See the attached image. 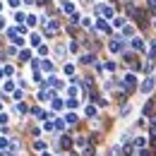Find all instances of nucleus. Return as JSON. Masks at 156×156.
<instances>
[{
    "label": "nucleus",
    "instance_id": "23",
    "mask_svg": "<svg viewBox=\"0 0 156 156\" xmlns=\"http://www.w3.org/2000/svg\"><path fill=\"white\" fill-rule=\"evenodd\" d=\"M113 24H115V27H120V29H122V27H125V20H122V17H115V20H113Z\"/></svg>",
    "mask_w": 156,
    "mask_h": 156
},
{
    "label": "nucleus",
    "instance_id": "27",
    "mask_svg": "<svg viewBox=\"0 0 156 156\" xmlns=\"http://www.w3.org/2000/svg\"><path fill=\"white\" fill-rule=\"evenodd\" d=\"M27 24H29V27H34V24H36V17H34V15H29V17H27Z\"/></svg>",
    "mask_w": 156,
    "mask_h": 156
},
{
    "label": "nucleus",
    "instance_id": "18",
    "mask_svg": "<svg viewBox=\"0 0 156 156\" xmlns=\"http://www.w3.org/2000/svg\"><path fill=\"white\" fill-rule=\"evenodd\" d=\"M7 147H12V144H10V142H7V139H5V137H0V149H2V151H5V149H7Z\"/></svg>",
    "mask_w": 156,
    "mask_h": 156
},
{
    "label": "nucleus",
    "instance_id": "9",
    "mask_svg": "<svg viewBox=\"0 0 156 156\" xmlns=\"http://www.w3.org/2000/svg\"><path fill=\"white\" fill-rule=\"evenodd\" d=\"M122 36H125V39H135V29H132L130 24H125V27H122Z\"/></svg>",
    "mask_w": 156,
    "mask_h": 156
},
{
    "label": "nucleus",
    "instance_id": "24",
    "mask_svg": "<svg viewBox=\"0 0 156 156\" xmlns=\"http://www.w3.org/2000/svg\"><path fill=\"white\" fill-rule=\"evenodd\" d=\"M70 51H72V53H77V51H79V43H77V41H70Z\"/></svg>",
    "mask_w": 156,
    "mask_h": 156
},
{
    "label": "nucleus",
    "instance_id": "8",
    "mask_svg": "<svg viewBox=\"0 0 156 156\" xmlns=\"http://www.w3.org/2000/svg\"><path fill=\"white\" fill-rule=\"evenodd\" d=\"M96 29H98V31H106V34H108V31H111V27H108V22L103 20V17H101V20L96 22Z\"/></svg>",
    "mask_w": 156,
    "mask_h": 156
},
{
    "label": "nucleus",
    "instance_id": "6",
    "mask_svg": "<svg viewBox=\"0 0 156 156\" xmlns=\"http://www.w3.org/2000/svg\"><path fill=\"white\" fill-rule=\"evenodd\" d=\"M132 48H135V51H144V48H147V43H144V39H139V36H135V39H132Z\"/></svg>",
    "mask_w": 156,
    "mask_h": 156
},
{
    "label": "nucleus",
    "instance_id": "25",
    "mask_svg": "<svg viewBox=\"0 0 156 156\" xmlns=\"http://www.w3.org/2000/svg\"><path fill=\"white\" fill-rule=\"evenodd\" d=\"M130 111H132V108H130V103H125V106H122V108H120V113H122V115H127V113H130Z\"/></svg>",
    "mask_w": 156,
    "mask_h": 156
},
{
    "label": "nucleus",
    "instance_id": "35",
    "mask_svg": "<svg viewBox=\"0 0 156 156\" xmlns=\"http://www.w3.org/2000/svg\"><path fill=\"white\" fill-rule=\"evenodd\" d=\"M154 27H156V17H154Z\"/></svg>",
    "mask_w": 156,
    "mask_h": 156
},
{
    "label": "nucleus",
    "instance_id": "21",
    "mask_svg": "<svg viewBox=\"0 0 156 156\" xmlns=\"http://www.w3.org/2000/svg\"><path fill=\"white\" fill-rule=\"evenodd\" d=\"M65 75H75V65L67 62V65H65Z\"/></svg>",
    "mask_w": 156,
    "mask_h": 156
},
{
    "label": "nucleus",
    "instance_id": "14",
    "mask_svg": "<svg viewBox=\"0 0 156 156\" xmlns=\"http://www.w3.org/2000/svg\"><path fill=\"white\" fill-rule=\"evenodd\" d=\"M12 46H15V48H22V46H24V39H22V36H15V39H12Z\"/></svg>",
    "mask_w": 156,
    "mask_h": 156
},
{
    "label": "nucleus",
    "instance_id": "28",
    "mask_svg": "<svg viewBox=\"0 0 156 156\" xmlns=\"http://www.w3.org/2000/svg\"><path fill=\"white\" fill-rule=\"evenodd\" d=\"M82 27H84V29H89V27H91V20H89V17H84V20H82Z\"/></svg>",
    "mask_w": 156,
    "mask_h": 156
},
{
    "label": "nucleus",
    "instance_id": "3",
    "mask_svg": "<svg viewBox=\"0 0 156 156\" xmlns=\"http://www.w3.org/2000/svg\"><path fill=\"white\" fill-rule=\"evenodd\" d=\"M135 84H137V77L132 75V72H127V75H125V79H122L125 91H132V89H135Z\"/></svg>",
    "mask_w": 156,
    "mask_h": 156
},
{
    "label": "nucleus",
    "instance_id": "31",
    "mask_svg": "<svg viewBox=\"0 0 156 156\" xmlns=\"http://www.w3.org/2000/svg\"><path fill=\"white\" fill-rule=\"evenodd\" d=\"M137 156H149V149H139V151H137Z\"/></svg>",
    "mask_w": 156,
    "mask_h": 156
},
{
    "label": "nucleus",
    "instance_id": "12",
    "mask_svg": "<svg viewBox=\"0 0 156 156\" xmlns=\"http://www.w3.org/2000/svg\"><path fill=\"white\" fill-rule=\"evenodd\" d=\"M41 67H43L46 72H53V62H51V60H41Z\"/></svg>",
    "mask_w": 156,
    "mask_h": 156
},
{
    "label": "nucleus",
    "instance_id": "26",
    "mask_svg": "<svg viewBox=\"0 0 156 156\" xmlns=\"http://www.w3.org/2000/svg\"><path fill=\"white\" fill-rule=\"evenodd\" d=\"M43 127H46V130H48V132H51V130H53V127H55V122H51V120H46V122H43Z\"/></svg>",
    "mask_w": 156,
    "mask_h": 156
},
{
    "label": "nucleus",
    "instance_id": "10",
    "mask_svg": "<svg viewBox=\"0 0 156 156\" xmlns=\"http://www.w3.org/2000/svg\"><path fill=\"white\" fill-rule=\"evenodd\" d=\"M62 12H67V15H72V12H75V5H72L70 0H62Z\"/></svg>",
    "mask_w": 156,
    "mask_h": 156
},
{
    "label": "nucleus",
    "instance_id": "20",
    "mask_svg": "<svg viewBox=\"0 0 156 156\" xmlns=\"http://www.w3.org/2000/svg\"><path fill=\"white\" fill-rule=\"evenodd\" d=\"M65 120H67L70 125H75V122H77V115H75V113H67V118H65Z\"/></svg>",
    "mask_w": 156,
    "mask_h": 156
},
{
    "label": "nucleus",
    "instance_id": "32",
    "mask_svg": "<svg viewBox=\"0 0 156 156\" xmlns=\"http://www.w3.org/2000/svg\"><path fill=\"white\" fill-rule=\"evenodd\" d=\"M7 5H10V7H17V5H20V0H7Z\"/></svg>",
    "mask_w": 156,
    "mask_h": 156
},
{
    "label": "nucleus",
    "instance_id": "1",
    "mask_svg": "<svg viewBox=\"0 0 156 156\" xmlns=\"http://www.w3.org/2000/svg\"><path fill=\"white\" fill-rule=\"evenodd\" d=\"M43 31H46V34H48V36H55V34H58L60 31V27H58V22L55 20H43Z\"/></svg>",
    "mask_w": 156,
    "mask_h": 156
},
{
    "label": "nucleus",
    "instance_id": "11",
    "mask_svg": "<svg viewBox=\"0 0 156 156\" xmlns=\"http://www.w3.org/2000/svg\"><path fill=\"white\" fill-rule=\"evenodd\" d=\"M135 147H137V149H147V137H137Z\"/></svg>",
    "mask_w": 156,
    "mask_h": 156
},
{
    "label": "nucleus",
    "instance_id": "4",
    "mask_svg": "<svg viewBox=\"0 0 156 156\" xmlns=\"http://www.w3.org/2000/svg\"><path fill=\"white\" fill-rule=\"evenodd\" d=\"M98 12H101V17H103V20H115V10H113L111 5H103V7H98Z\"/></svg>",
    "mask_w": 156,
    "mask_h": 156
},
{
    "label": "nucleus",
    "instance_id": "5",
    "mask_svg": "<svg viewBox=\"0 0 156 156\" xmlns=\"http://www.w3.org/2000/svg\"><path fill=\"white\" fill-rule=\"evenodd\" d=\"M108 48H111L113 53H120V51L125 53V46H122V41H120V39H113L111 43H108Z\"/></svg>",
    "mask_w": 156,
    "mask_h": 156
},
{
    "label": "nucleus",
    "instance_id": "13",
    "mask_svg": "<svg viewBox=\"0 0 156 156\" xmlns=\"http://www.w3.org/2000/svg\"><path fill=\"white\" fill-rule=\"evenodd\" d=\"M84 113H87L89 118H94L96 115V106H84Z\"/></svg>",
    "mask_w": 156,
    "mask_h": 156
},
{
    "label": "nucleus",
    "instance_id": "2",
    "mask_svg": "<svg viewBox=\"0 0 156 156\" xmlns=\"http://www.w3.org/2000/svg\"><path fill=\"white\" fill-rule=\"evenodd\" d=\"M154 87H156V79L154 77H147L144 82H142L139 91H142V94H151V91H154Z\"/></svg>",
    "mask_w": 156,
    "mask_h": 156
},
{
    "label": "nucleus",
    "instance_id": "22",
    "mask_svg": "<svg viewBox=\"0 0 156 156\" xmlns=\"http://www.w3.org/2000/svg\"><path fill=\"white\" fill-rule=\"evenodd\" d=\"M10 91H15V84L12 82H5V94H10Z\"/></svg>",
    "mask_w": 156,
    "mask_h": 156
},
{
    "label": "nucleus",
    "instance_id": "30",
    "mask_svg": "<svg viewBox=\"0 0 156 156\" xmlns=\"http://www.w3.org/2000/svg\"><path fill=\"white\" fill-rule=\"evenodd\" d=\"M34 147H36V149H39V151H41V149H46V142H41V139H39V142H36Z\"/></svg>",
    "mask_w": 156,
    "mask_h": 156
},
{
    "label": "nucleus",
    "instance_id": "33",
    "mask_svg": "<svg viewBox=\"0 0 156 156\" xmlns=\"http://www.w3.org/2000/svg\"><path fill=\"white\" fill-rule=\"evenodd\" d=\"M24 2H27V5H34V0H24Z\"/></svg>",
    "mask_w": 156,
    "mask_h": 156
},
{
    "label": "nucleus",
    "instance_id": "19",
    "mask_svg": "<svg viewBox=\"0 0 156 156\" xmlns=\"http://www.w3.org/2000/svg\"><path fill=\"white\" fill-rule=\"evenodd\" d=\"M77 106H79L77 98H67V108H77Z\"/></svg>",
    "mask_w": 156,
    "mask_h": 156
},
{
    "label": "nucleus",
    "instance_id": "16",
    "mask_svg": "<svg viewBox=\"0 0 156 156\" xmlns=\"http://www.w3.org/2000/svg\"><path fill=\"white\" fill-rule=\"evenodd\" d=\"M60 144H62V147H65V149H67V147H70V144H72V137L62 135V142H60Z\"/></svg>",
    "mask_w": 156,
    "mask_h": 156
},
{
    "label": "nucleus",
    "instance_id": "15",
    "mask_svg": "<svg viewBox=\"0 0 156 156\" xmlns=\"http://www.w3.org/2000/svg\"><path fill=\"white\" fill-rule=\"evenodd\" d=\"M31 46H43V43H41V36H39V34H31Z\"/></svg>",
    "mask_w": 156,
    "mask_h": 156
},
{
    "label": "nucleus",
    "instance_id": "36",
    "mask_svg": "<svg viewBox=\"0 0 156 156\" xmlns=\"http://www.w3.org/2000/svg\"><path fill=\"white\" fill-rule=\"evenodd\" d=\"M0 10H2V2H0Z\"/></svg>",
    "mask_w": 156,
    "mask_h": 156
},
{
    "label": "nucleus",
    "instance_id": "29",
    "mask_svg": "<svg viewBox=\"0 0 156 156\" xmlns=\"http://www.w3.org/2000/svg\"><path fill=\"white\" fill-rule=\"evenodd\" d=\"M29 55H31L29 51H20V58H22V60H29Z\"/></svg>",
    "mask_w": 156,
    "mask_h": 156
},
{
    "label": "nucleus",
    "instance_id": "34",
    "mask_svg": "<svg viewBox=\"0 0 156 156\" xmlns=\"http://www.w3.org/2000/svg\"><path fill=\"white\" fill-rule=\"evenodd\" d=\"M2 27H5V22H2V20H0V29H2Z\"/></svg>",
    "mask_w": 156,
    "mask_h": 156
},
{
    "label": "nucleus",
    "instance_id": "7",
    "mask_svg": "<svg viewBox=\"0 0 156 156\" xmlns=\"http://www.w3.org/2000/svg\"><path fill=\"white\" fill-rule=\"evenodd\" d=\"M79 62H82V65H91V62H94V53H82V55H79Z\"/></svg>",
    "mask_w": 156,
    "mask_h": 156
},
{
    "label": "nucleus",
    "instance_id": "17",
    "mask_svg": "<svg viewBox=\"0 0 156 156\" xmlns=\"http://www.w3.org/2000/svg\"><path fill=\"white\" fill-rule=\"evenodd\" d=\"M62 106H65V103H62V101H60V98H53V111H60V108H62Z\"/></svg>",
    "mask_w": 156,
    "mask_h": 156
}]
</instances>
